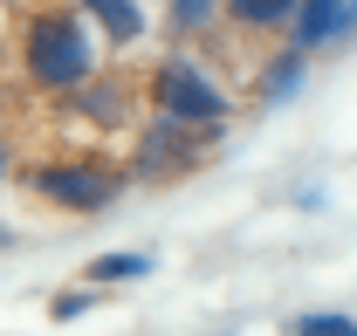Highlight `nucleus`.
Here are the masks:
<instances>
[{
    "label": "nucleus",
    "instance_id": "1",
    "mask_svg": "<svg viewBox=\"0 0 357 336\" xmlns=\"http://www.w3.org/2000/svg\"><path fill=\"white\" fill-rule=\"evenodd\" d=\"M89 69H96V28L83 14H69V7L48 0V7H35L21 21V76H28V89L69 96Z\"/></svg>",
    "mask_w": 357,
    "mask_h": 336
},
{
    "label": "nucleus",
    "instance_id": "12",
    "mask_svg": "<svg viewBox=\"0 0 357 336\" xmlns=\"http://www.w3.org/2000/svg\"><path fill=\"white\" fill-rule=\"evenodd\" d=\"M220 14V0H172V35H199Z\"/></svg>",
    "mask_w": 357,
    "mask_h": 336
},
{
    "label": "nucleus",
    "instance_id": "10",
    "mask_svg": "<svg viewBox=\"0 0 357 336\" xmlns=\"http://www.w3.org/2000/svg\"><path fill=\"white\" fill-rule=\"evenodd\" d=\"M144 268H151L144 254H103V261H89V282H103V289H110V282H137Z\"/></svg>",
    "mask_w": 357,
    "mask_h": 336
},
{
    "label": "nucleus",
    "instance_id": "6",
    "mask_svg": "<svg viewBox=\"0 0 357 336\" xmlns=\"http://www.w3.org/2000/svg\"><path fill=\"white\" fill-rule=\"evenodd\" d=\"M357 28V0H296V14H289V48L296 55H316V48L344 42Z\"/></svg>",
    "mask_w": 357,
    "mask_h": 336
},
{
    "label": "nucleus",
    "instance_id": "8",
    "mask_svg": "<svg viewBox=\"0 0 357 336\" xmlns=\"http://www.w3.org/2000/svg\"><path fill=\"white\" fill-rule=\"evenodd\" d=\"M83 7H89V21H96V28H103L117 48L144 35V14H137V0H83Z\"/></svg>",
    "mask_w": 357,
    "mask_h": 336
},
{
    "label": "nucleus",
    "instance_id": "14",
    "mask_svg": "<svg viewBox=\"0 0 357 336\" xmlns=\"http://www.w3.org/2000/svg\"><path fill=\"white\" fill-rule=\"evenodd\" d=\"M0 171H7V144H0Z\"/></svg>",
    "mask_w": 357,
    "mask_h": 336
},
{
    "label": "nucleus",
    "instance_id": "13",
    "mask_svg": "<svg viewBox=\"0 0 357 336\" xmlns=\"http://www.w3.org/2000/svg\"><path fill=\"white\" fill-rule=\"evenodd\" d=\"M48 316H55V323H83L89 316V289H62L55 302H48Z\"/></svg>",
    "mask_w": 357,
    "mask_h": 336
},
{
    "label": "nucleus",
    "instance_id": "3",
    "mask_svg": "<svg viewBox=\"0 0 357 336\" xmlns=\"http://www.w3.org/2000/svg\"><path fill=\"white\" fill-rule=\"evenodd\" d=\"M21 185L55 213H110L117 206V192H124V171L103 165V158H42V165L21 171Z\"/></svg>",
    "mask_w": 357,
    "mask_h": 336
},
{
    "label": "nucleus",
    "instance_id": "2",
    "mask_svg": "<svg viewBox=\"0 0 357 336\" xmlns=\"http://www.w3.org/2000/svg\"><path fill=\"white\" fill-rule=\"evenodd\" d=\"M227 124H185V117H151V124L131 137V178L144 185H178V178H192V171L213 158V144H220Z\"/></svg>",
    "mask_w": 357,
    "mask_h": 336
},
{
    "label": "nucleus",
    "instance_id": "5",
    "mask_svg": "<svg viewBox=\"0 0 357 336\" xmlns=\"http://www.w3.org/2000/svg\"><path fill=\"white\" fill-rule=\"evenodd\" d=\"M137 96H144V89H137L131 76H96V69H89L83 83H76V96H69V110H76L89 130H124L137 117Z\"/></svg>",
    "mask_w": 357,
    "mask_h": 336
},
{
    "label": "nucleus",
    "instance_id": "9",
    "mask_svg": "<svg viewBox=\"0 0 357 336\" xmlns=\"http://www.w3.org/2000/svg\"><path fill=\"white\" fill-rule=\"evenodd\" d=\"M303 62H310V55H296V48H289V55H282V62H268L261 76H255V96H261V103H282V96H289V89L303 83Z\"/></svg>",
    "mask_w": 357,
    "mask_h": 336
},
{
    "label": "nucleus",
    "instance_id": "7",
    "mask_svg": "<svg viewBox=\"0 0 357 336\" xmlns=\"http://www.w3.org/2000/svg\"><path fill=\"white\" fill-rule=\"evenodd\" d=\"M296 14V0H227V28L241 35H282Z\"/></svg>",
    "mask_w": 357,
    "mask_h": 336
},
{
    "label": "nucleus",
    "instance_id": "11",
    "mask_svg": "<svg viewBox=\"0 0 357 336\" xmlns=\"http://www.w3.org/2000/svg\"><path fill=\"white\" fill-rule=\"evenodd\" d=\"M296 336H357V316L316 309V316H296Z\"/></svg>",
    "mask_w": 357,
    "mask_h": 336
},
{
    "label": "nucleus",
    "instance_id": "4",
    "mask_svg": "<svg viewBox=\"0 0 357 336\" xmlns=\"http://www.w3.org/2000/svg\"><path fill=\"white\" fill-rule=\"evenodd\" d=\"M144 96H151V110L185 117V124H227V117H234V96H227L192 55H165V62L144 76Z\"/></svg>",
    "mask_w": 357,
    "mask_h": 336
}]
</instances>
